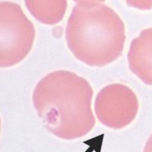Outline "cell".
Instances as JSON below:
<instances>
[{
	"instance_id": "cell-4",
	"label": "cell",
	"mask_w": 152,
	"mask_h": 152,
	"mask_svg": "<svg viewBox=\"0 0 152 152\" xmlns=\"http://www.w3.org/2000/svg\"><path fill=\"white\" fill-rule=\"evenodd\" d=\"M138 110L136 94L121 83H112L104 87L95 99V113L99 121L114 130H120L131 124Z\"/></svg>"
},
{
	"instance_id": "cell-7",
	"label": "cell",
	"mask_w": 152,
	"mask_h": 152,
	"mask_svg": "<svg viewBox=\"0 0 152 152\" xmlns=\"http://www.w3.org/2000/svg\"><path fill=\"white\" fill-rule=\"evenodd\" d=\"M129 7L140 10L152 9V0H125Z\"/></svg>"
},
{
	"instance_id": "cell-8",
	"label": "cell",
	"mask_w": 152,
	"mask_h": 152,
	"mask_svg": "<svg viewBox=\"0 0 152 152\" xmlns=\"http://www.w3.org/2000/svg\"><path fill=\"white\" fill-rule=\"evenodd\" d=\"M142 152H152V135H150L149 138L147 140Z\"/></svg>"
},
{
	"instance_id": "cell-9",
	"label": "cell",
	"mask_w": 152,
	"mask_h": 152,
	"mask_svg": "<svg viewBox=\"0 0 152 152\" xmlns=\"http://www.w3.org/2000/svg\"><path fill=\"white\" fill-rule=\"evenodd\" d=\"M74 1L79 4V3H102L106 0H74Z\"/></svg>"
},
{
	"instance_id": "cell-1",
	"label": "cell",
	"mask_w": 152,
	"mask_h": 152,
	"mask_svg": "<svg viewBox=\"0 0 152 152\" xmlns=\"http://www.w3.org/2000/svg\"><path fill=\"white\" fill-rule=\"evenodd\" d=\"M92 97V88L86 79L59 70L38 83L32 103L51 134L64 140H73L86 136L95 126Z\"/></svg>"
},
{
	"instance_id": "cell-3",
	"label": "cell",
	"mask_w": 152,
	"mask_h": 152,
	"mask_svg": "<svg viewBox=\"0 0 152 152\" xmlns=\"http://www.w3.org/2000/svg\"><path fill=\"white\" fill-rule=\"evenodd\" d=\"M35 39V28L22 7L13 2H0V67L22 62L29 55Z\"/></svg>"
},
{
	"instance_id": "cell-5",
	"label": "cell",
	"mask_w": 152,
	"mask_h": 152,
	"mask_svg": "<svg viewBox=\"0 0 152 152\" xmlns=\"http://www.w3.org/2000/svg\"><path fill=\"white\" fill-rule=\"evenodd\" d=\"M129 68L145 84L152 85V28L135 38L128 52Z\"/></svg>"
},
{
	"instance_id": "cell-6",
	"label": "cell",
	"mask_w": 152,
	"mask_h": 152,
	"mask_svg": "<svg viewBox=\"0 0 152 152\" xmlns=\"http://www.w3.org/2000/svg\"><path fill=\"white\" fill-rule=\"evenodd\" d=\"M25 6L37 21L54 25L63 20L67 8V0H25Z\"/></svg>"
},
{
	"instance_id": "cell-2",
	"label": "cell",
	"mask_w": 152,
	"mask_h": 152,
	"mask_svg": "<svg viewBox=\"0 0 152 152\" xmlns=\"http://www.w3.org/2000/svg\"><path fill=\"white\" fill-rule=\"evenodd\" d=\"M65 39L78 60L90 66H105L122 55L124 24L107 5L79 3L68 19Z\"/></svg>"
},
{
	"instance_id": "cell-10",
	"label": "cell",
	"mask_w": 152,
	"mask_h": 152,
	"mask_svg": "<svg viewBox=\"0 0 152 152\" xmlns=\"http://www.w3.org/2000/svg\"><path fill=\"white\" fill-rule=\"evenodd\" d=\"M0 132H1V120H0Z\"/></svg>"
}]
</instances>
